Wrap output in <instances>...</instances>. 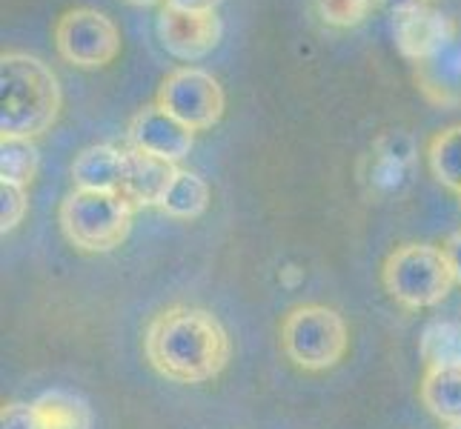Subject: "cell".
I'll return each mask as SVG.
<instances>
[{"label":"cell","mask_w":461,"mask_h":429,"mask_svg":"<svg viewBox=\"0 0 461 429\" xmlns=\"http://www.w3.org/2000/svg\"><path fill=\"white\" fill-rule=\"evenodd\" d=\"M144 353L167 380L206 384L227 370L232 346L224 324L210 309L167 307L147 326Z\"/></svg>","instance_id":"6da1fadb"},{"label":"cell","mask_w":461,"mask_h":429,"mask_svg":"<svg viewBox=\"0 0 461 429\" xmlns=\"http://www.w3.org/2000/svg\"><path fill=\"white\" fill-rule=\"evenodd\" d=\"M60 115V86L41 58L6 52L0 58V132L32 138L50 132Z\"/></svg>","instance_id":"7a4b0ae2"},{"label":"cell","mask_w":461,"mask_h":429,"mask_svg":"<svg viewBox=\"0 0 461 429\" xmlns=\"http://www.w3.org/2000/svg\"><path fill=\"white\" fill-rule=\"evenodd\" d=\"M381 283L387 295L404 309H433L450 295L456 275L444 246L404 244L393 249L381 266Z\"/></svg>","instance_id":"3957f363"},{"label":"cell","mask_w":461,"mask_h":429,"mask_svg":"<svg viewBox=\"0 0 461 429\" xmlns=\"http://www.w3.org/2000/svg\"><path fill=\"white\" fill-rule=\"evenodd\" d=\"M135 206L121 192L72 189L60 203V229L81 252H113L132 232Z\"/></svg>","instance_id":"277c9868"},{"label":"cell","mask_w":461,"mask_h":429,"mask_svg":"<svg viewBox=\"0 0 461 429\" xmlns=\"http://www.w3.org/2000/svg\"><path fill=\"white\" fill-rule=\"evenodd\" d=\"M349 332L344 317L321 304H304L290 309L281 324V349L298 370L327 372L339 367L347 355Z\"/></svg>","instance_id":"5b68a950"},{"label":"cell","mask_w":461,"mask_h":429,"mask_svg":"<svg viewBox=\"0 0 461 429\" xmlns=\"http://www.w3.org/2000/svg\"><path fill=\"white\" fill-rule=\"evenodd\" d=\"M55 49L72 67L101 69L118 58L121 31L98 9H69L55 23Z\"/></svg>","instance_id":"8992f818"},{"label":"cell","mask_w":461,"mask_h":429,"mask_svg":"<svg viewBox=\"0 0 461 429\" xmlns=\"http://www.w3.org/2000/svg\"><path fill=\"white\" fill-rule=\"evenodd\" d=\"M155 103L164 106L193 132L212 130L224 118V89L210 72L198 67L172 69L158 89Z\"/></svg>","instance_id":"52a82bcc"},{"label":"cell","mask_w":461,"mask_h":429,"mask_svg":"<svg viewBox=\"0 0 461 429\" xmlns=\"http://www.w3.org/2000/svg\"><path fill=\"white\" fill-rule=\"evenodd\" d=\"M158 38L172 58L193 63L218 46L221 21L215 12H184L164 6L158 14Z\"/></svg>","instance_id":"ba28073f"},{"label":"cell","mask_w":461,"mask_h":429,"mask_svg":"<svg viewBox=\"0 0 461 429\" xmlns=\"http://www.w3.org/2000/svg\"><path fill=\"white\" fill-rule=\"evenodd\" d=\"M130 147L178 164L195 147V132L175 115H169L164 106L149 103L138 109L130 121Z\"/></svg>","instance_id":"9c48e42d"},{"label":"cell","mask_w":461,"mask_h":429,"mask_svg":"<svg viewBox=\"0 0 461 429\" xmlns=\"http://www.w3.org/2000/svg\"><path fill=\"white\" fill-rule=\"evenodd\" d=\"M456 31V21L441 14L430 4L393 14V40L407 60L419 67L427 58H433Z\"/></svg>","instance_id":"30bf717a"},{"label":"cell","mask_w":461,"mask_h":429,"mask_svg":"<svg viewBox=\"0 0 461 429\" xmlns=\"http://www.w3.org/2000/svg\"><path fill=\"white\" fill-rule=\"evenodd\" d=\"M175 174H178V166L172 161H164V157H158V155L130 147L126 149V172H123L121 195L130 201L135 210H144V206H158V210H161Z\"/></svg>","instance_id":"8fae6325"},{"label":"cell","mask_w":461,"mask_h":429,"mask_svg":"<svg viewBox=\"0 0 461 429\" xmlns=\"http://www.w3.org/2000/svg\"><path fill=\"white\" fill-rule=\"evenodd\" d=\"M416 81L427 101L438 106L461 103V23H456L450 40L433 58L419 63Z\"/></svg>","instance_id":"7c38bea8"},{"label":"cell","mask_w":461,"mask_h":429,"mask_svg":"<svg viewBox=\"0 0 461 429\" xmlns=\"http://www.w3.org/2000/svg\"><path fill=\"white\" fill-rule=\"evenodd\" d=\"M126 172V149H115L109 143H95L86 147L72 164L75 189H89V192H121Z\"/></svg>","instance_id":"4fadbf2b"},{"label":"cell","mask_w":461,"mask_h":429,"mask_svg":"<svg viewBox=\"0 0 461 429\" xmlns=\"http://www.w3.org/2000/svg\"><path fill=\"white\" fill-rule=\"evenodd\" d=\"M421 404L441 424H461V367H436L421 378Z\"/></svg>","instance_id":"5bb4252c"},{"label":"cell","mask_w":461,"mask_h":429,"mask_svg":"<svg viewBox=\"0 0 461 429\" xmlns=\"http://www.w3.org/2000/svg\"><path fill=\"white\" fill-rule=\"evenodd\" d=\"M43 429H92V409L81 395L52 389L32 401Z\"/></svg>","instance_id":"9a60e30c"},{"label":"cell","mask_w":461,"mask_h":429,"mask_svg":"<svg viewBox=\"0 0 461 429\" xmlns=\"http://www.w3.org/2000/svg\"><path fill=\"white\" fill-rule=\"evenodd\" d=\"M427 166H430V174L441 186L461 195V123L447 126V130L430 138V143H427Z\"/></svg>","instance_id":"2e32d148"},{"label":"cell","mask_w":461,"mask_h":429,"mask_svg":"<svg viewBox=\"0 0 461 429\" xmlns=\"http://www.w3.org/2000/svg\"><path fill=\"white\" fill-rule=\"evenodd\" d=\"M419 353L427 370L461 367V321H430L419 338Z\"/></svg>","instance_id":"e0dca14e"},{"label":"cell","mask_w":461,"mask_h":429,"mask_svg":"<svg viewBox=\"0 0 461 429\" xmlns=\"http://www.w3.org/2000/svg\"><path fill=\"white\" fill-rule=\"evenodd\" d=\"M210 206V186L195 172L178 169L169 192L161 203V212H167L175 220H195Z\"/></svg>","instance_id":"ac0fdd59"},{"label":"cell","mask_w":461,"mask_h":429,"mask_svg":"<svg viewBox=\"0 0 461 429\" xmlns=\"http://www.w3.org/2000/svg\"><path fill=\"white\" fill-rule=\"evenodd\" d=\"M41 152L32 138H4L0 140V183L29 186L38 174Z\"/></svg>","instance_id":"d6986e66"},{"label":"cell","mask_w":461,"mask_h":429,"mask_svg":"<svg viewBox=\"0 0 461 429\" xmlns=\"http://www.w3.org/2000/svg\"><path fill=\"white\" fill-rule=\"evenodd\" d=\"M315 14L332 29H353L373 12V0H312Z\"/></svg>","instance_id":"ffe728a7"},{"label":"cell","mask_w":461,"mask_h":429,"mask_svg":"<svg viewBox=\"0 0 461 429\" xmlns=\"http://www.w3.org/2000/svg\"><path fill=\"white\" fill-rule=\"evenodd\" d=\"M26 210H29L26 189L14 183H0V229H4V235L21 227Z\"/></svg>","instance_id":"44dd1931"},{"label":"cell","mask_w":461,"mask_h":429,"mask_svg":"<svg viewBox=\"0 0 461 429\" xmlns=\"http://www.w3.org/2000/svg\"><path fill=\"white\" fill-rule=\"evenodd\" d=\"M0 429H43L35 404H21L12 401L0 412Z\"/></svg>","instance_id":"7402d4cb"},{"label":"cell","mask_w":461,"mask_h":429,"mask_svg":"<svg viewBox=\"0 0 461 429\" xmlns=\"http://www.w3.org/2000/svg\"><path fill=\"white\" fill-rule=\"evenodd\" d=\"M444 255H447V261L453 266L456 283H461V232L447 237V244H444Z\"/></svg>","instance_id":"603a6c76"},{"label":"cell","mask_w":461,"mask_h":429,"mask_svg":"<svg viewBox=\"0 0 461 429\" xmlns=\"http://www.w3.org/2000/svg\"><path fill=\"white\" fill-rule=\"evenodd\" d=\"M218 4H221V0H167L164 6L184 9V12H215Z\"/></svg>","instance_id":"cb8c5ba5"},{"label":"cell","mask_w":461,"mask_h":429,"mask_svg":"<svg viewBox=\"0 0 461 429\" xmlns=\"http://www.w3.org/2000/svg\"><path fill=\"white\" fill-rule=\"evenodd\" d=\"M378 6H384L390 14H402V12H410V9H419L424 6L427 0H375Z\"/></svg>","instance_id":"d4e9b609"},{"label":"cell","mask_w":461,"mask_h":429,"mask_svg":"<svg viewBox=\"0 0 461 429\" xmlns=\"http://www.w3.org/2000/svg\"><path fill=\"white\" fill-rule=\"evenodd\" d=\"M132 6H155V4H167V0H126Z\"/></svg>","instance_id":"484cf974"},{"label":"cell","mask_w":461,"mask_h":429,"mask_svg":"<svg viewBox=\"0 0 461 429\" xmlns=\"http://www.w3.org/2000/svg\"><path fill=\"white\" fill-rule=\"evenodd\" d=\"M450 429H461V424H456V426H450Z\"/></svg>","instance_id":"4316f807"},{"label":"cell","mask_w":461,"mask_h":429,"mask_svg":"<svg viewBox=\"0 0 461 429\" xmlns=\"http://www.w3.org/2000/svg\"><path fill=\"white\" fill-rule=\"evenodd\" d=\"M458 203H461V195H458Z\"/></svg>","instance_id":"83f0119b"},{"label":"cell","mask_w":461,"mask_h":429,"mask_svg":"<svg viewBox=\"0 0 461 429\" xmlns=\"http://www.w3.org/2000/svg\"><path fill=\"white\" fill-rule=\"evenodd\" d=\"M427 4H430V0H427Z\"/></svg>","instance_id":"f1b7e54d"}]
</instances>
